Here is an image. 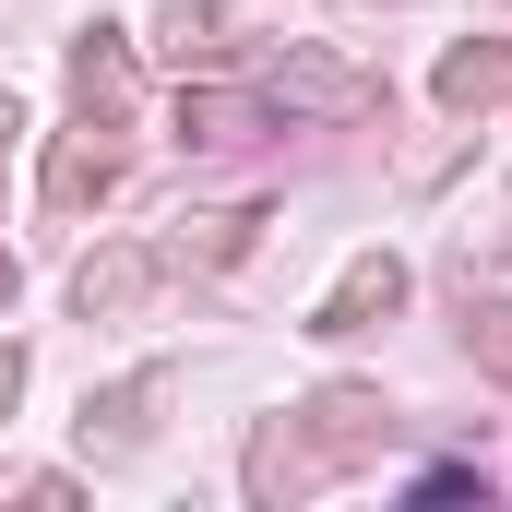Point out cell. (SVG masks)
Returning <instances> with one entry per match:
<instances>
[{
	"label": "cell",
	"instance_id": "obj_1",
	"mask_svg": "<svg viewBox=\"0 0 512 512\" xmlns=\"http://www.w3.org/2000/svg\"><path fill=\"white\" fill-rule=\"evenodd\" d=\"M393 298H405V262H393V251H358L346 274H334V298L310 310V334H370Z\"/></svg>",
	"mask_w": 512,
	"mask_h": 512
},
{
	"label": "cell",
	"instance_id": "obj_2",
	"mask_svg": "<svg viewBox=\"0 0 512 512\" xmlns=\"http://www.w3.org/2000/svg\"><path fill=\"white\" fill-rule=\"evenodd\" d=\"M72 96H84L96 120H120V108H131V48L108 36V24H84V48H72Z\"/></svg>",
	"mask_w": 512,
	"mask_h": 512
},
{
	"label": "cell",
	"instance_id": "obj_3",
	"mask_svg": "<svg viewBox=\"0 0 512 512\" xmlns=\"http://www.w3.org/2000/svg\"><path fill=\"white\" fill-rule=\"evenodd\" d=\"M155 393H167V370H131L108 405H84V453H131V441H143V405H155Z\"/></svg>",
	"mask_w": 512,
	"mask_h": 512
},
{
	"label": "cell",
	"instance_id": "obj_4",
	"mask_svg": "<svg viewBox=\"0 0 512 512\" xmlns=\"http://www.w3.org/2000/svg\"><path fill=\"white\" fill-rule=\"evenodd\" d=\"M512 96V36L501 48H453L441 60V108H501Z\"/></svg>",
	"mask_w": 512,
	"mask_h": 512
},
{
	"label": "cell",
	"instance_id": "obj_5",
	"mask_svg": "<svg viewBox=\"0 0 512 512\" xmlns=\"http://www.w3.org/2000/svg\"><path fill=\"white\" fill-rule=\"evenodd\" d=\"M167 60H179V72H215V60H227V12H215V0H179V12H167Z\"/></svg>",
	"mask_w": 512,
	"mask_h": 512
},
{
	"label": "cell",
	"instance_id": "obj_6",
	"mask_svg": "<svg viewBox=\"0 0 512 512\" xmlns=\"http://www.w3.org/2000/svg\"><path fill=\"white\" fill-rule=\"evenodd\" d=\"M274 96H298V108H370V84H358V72H334V60H286V72H274Z\"/></svg>",
	"mask_w": 512,
	"mask_h": 512
},
{
	"label": "cell",
	"instance_id": "obj_7",
	"mask_svg": "<svg viewBox=\"0 0 512 512\" xmlns=\"http://www.w3.org/2000/svg\"><path fill=\"white\" fill-rule=\"evenodd\" d=\"M179 143H251V108L239 96H179Z\"/></svg>",
	"mask_w": 512,
	"mask_h": 512
},
{
	"label": "cell",
	"instance_id": "obj_8",
	"mask_svg": "<svg viewBox=\"0 0 512 512\" xmlns=\"http://www.w3.org/2000/svg\"><path fill=\"white\" fill-rule=\"evenodd\" d=\"M72 298H84V310H120V298H143V251H108V262H84V274H72Z\"/></svg>",
	"mask_w": 512,
	"mask_h": 512
},
{
	"label": "cell",
	"instance_id": "obj_9",
	"mask_svg": "<svg viewBox=\"0 0 512 512\" xmlns=\"http://www.w3.org/2000/svg\"><path fill=\"white\" fill-rule=\"evenodd\" d=\"M108 179H120V155H108V143H60V167H48V191H60V203H84V191H108Z\"/></svg>",
	"mask_w": 512,
	"mask_h": 512
},
{
	"label": "cell",
	"instance_id": "obj_10",
	"mask_svg": "<svg viewBox=\"0 0 512 512\" xmlns=\"http://www.w3.org/2000/svg\"><path fill=\"white\" fill-rule=\"evenodd\" d=\"M251 227H262V215H203V239H179V251H203V262H239V251H251Z\"/></svg>",
	"mask_w": 512,
	"mask_h": 512
},
{
	"label": "cell",
	"instance_id": "obj_11",
	"mask_svg": "<svg viewBox=\"0 0 512 512\" xmlns=\"http://www.w3.org/2000/svg\"><path fill=\"white\" fill-rule=\"evenodd\" d=\"M465 334H477V358H489V370H501V382H512V310H477Z\"/></svg>",
	"mask_w": 512,
	"mask_h": 512
},
{
	"label": "cell",
	"instance_id": "obj_12",
	"mask_svg": "<svg viewBox=\"0 0 512 512\" xmlns=\"http://www.w3.org/2000/svg\"><path fill=\"white\" fill-rule=\"evenodd\" d=\"M12 382H24V358H12V346H0V405H12Z\"/></svg>",
	"mask_w": 512,
	"mask_h": 512
},
{
	"label": "cell",
	"instance_id": "obj_13",
	"mask_svg": "<svg viewBox=\"0 0 512 512\" xmlns=\"http://www.w3.org/2000/svg\"><path fill=\"white\" fill-rule=\"evenodd\" d=\"M0 298H12V251H0Z\"/></svg>",
	"mask_w": 512,
	"mask_h": 512
},
{
	"label": "cell",
	"instance_id": "obj_14",
	"mask_svg": "<svg viewBox=\"0 0 512 512\" xmlns=\"http://www.w3.org/2000/svg\"><path fill=\"white\" fill-rule=\"evenodd\" d=\"M0 131H12V108H0Z\"/></svg>",
	"mask_w": 512,
	"mask_h": 512
}]
</instances>
